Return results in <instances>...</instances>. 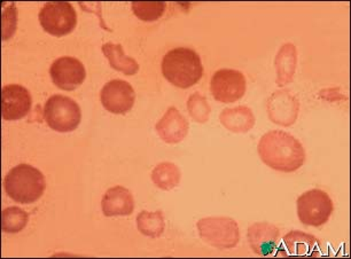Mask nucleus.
Listing matches in <instances>:
<instances>
[{
  "mask_svg": "<svg viewBox=\"0 0 351 259\" xmlns=\"http://www.w3.org/2000/svg\"><path fill=\"white\" fill-rule=\"evenodd\" d=\"M257 151L261 160L276 171L291 173L306 162V151L294 136L285 131H270L261 138Z\"/></svg>",
  "mask_w": 351,
  "mask_h": 259,
  "instance_id": "f257e3e1",
  "label": "nucleus"
},
{
  "mask_svg": "<svg viewBox=\"0 0 351 259\" xmlns=\"http://www.w3.org/2000/svg\"><path fill=\"white\" fill-rule=\"evenodd\" d=\"M162 74L177 88H190L204 76V66L195 51L178 47L163 56Z\"/></svg>",
  "mask_w": 351,
  "mask_h": 259,
  "instance_id": "f03ea898",
  "label": "nucleus"
},
{
  "mask_svg": "<svg viewBox=\"0 0 351 259\" xmlns=\"http://www.w3.org/2000/svg\"><path fill=\"white\" fill-rule=\"evenodd\" d=\"M4 187L8 197L15 202L35 204L45 192V177L38 169L32 165L20 164L6 175Z\"/></svg>",
  "mask_w": 351,
  "mask_h": 259,
  "instance_id": "7ed1b4c3",
  "label": "nucleus"
},
{
  "mask_svg": "<svg viewBox=\"0 0 351 259\" xmlns=\"http://www.w3.org/2000/svg\"><path fill=\"white\" fill-rule=\"evenodd\" d=\"M44 119L51 129L68 134L77 129L82 112L77 102L64 95H52L44 107Z\"/></svg>",
  "mask_w": 351,
  "mask_h": 259,
  "instance_id": "20e7f679",
  "label": "nucleus"
},
{
  "mask_svg": "<svg viewBox=\"0 0 351 259\" xmlns=\"http://www.w3.org/2000/svg\"><path fill=\"white\" fill-rule=\"evenodd\" d=\"M200 238L214 248L226 250L236 248L240 241L237 221L228 217H207L197 221Z\"/></svg>",
  "mask_w": 351,
  "mask_h": 259,
  "instance_id": "39448f33",
  "label": "nucleus"
},
{
  "mask_svg": "<svg viewBox=\"0 0 351 259\" xmlns=\"http://www.w3.org/2000/svg\"><path fill=\"white\" fill-rule=\"evenodd\" d=\"M333 201L322 189H311L298 199V216L302 224L319 227L333 214Z\"/></svg>",
  "mask_w": 351,
  "mask_h": 259,
  "instance_id": "423d86ee",
  "label": "nucleus"
},
{
  "mask_svg": "<svg viewBox=\"0 0 351 259\" xmlns=\"http://www.w3.org/2000/svg\"><path fill=\"white\" fill-rule=\"evenodd\" d=\"M43 29L56 37L69 35L77 25V13L71 3H47L39 13Z\"/></svg>",
  "mask_w": 351,
  "mask_h": 259,
  "instance_id": "0eeeda50",
  "label": "nucleus"
},
{
  "mask_svg": "<svg viewBox=\"0 0 351 259\" xmlns=\"http://www.w3.org/2000/svg\"><path fill=\"white\" fill-rule=\"evenodd\" d=\"M246 78L234 69H221L211 78L210 92L215 100L221 103H233L246 93Z\"/></svg>",
  "mask_w": 351,
  "mask_h": 259,
  "instance_id": "6e6552de",
  "label": "nucleus"
},
{
  "mask_svg": "<svg viewBox=\"0 0 351 259\" xmlns=\"http://www.w3.org/2000/svg\"><path fill=\"white\" fill-rule=\"evenodd\" d=\"M49 75L58 88L64 91H74L84 83L86 71L80 60L61 56L52 63Z\"/></svg>",
  "mask_w": 351,
  "mask_h": 259,
  "instance_id": "1a4fd4ad",
  "label": "nucleus"
},
{
  "mask_svg": "<svg viewBox=\"0 0 351 259\" xmlns=\"http://www.w3.org/2000/svg\"><path fill=\"white\" fill-rule=\"evenodd\" d=\"M136 93L128 82L114 79L107 83L100 92V101L107 112L124 115L134 105Z\"/></svg>",
  "mask_w": 351,
  "mask_h": 259,
  "instance_id": "9d476101",
  "label": "nucleus"
},
{
  "mask_svg": "<svg viewBox=\"0 0 351 259\" xmlns=\"http://www.w3.org/2000/svg\"><path fill=\"white\" fill-rule=\"evenodd\" d=\"M267 115L271 122L280 126H291L298 119L300 112L299 99L291 92L279 90L267 100Z\"/></svg>",
  "mask_w": 351,
  "mask_h": 259,
  "instance_id": "9b49d317",
  "label": "nucleus"
},
{
  "mask_svg": "<svg viewBox=\"0 0 351 259\" xmlns=\"http://www.w3.org/2000/svg\"><path fill=\"white\" fill-rule=\"evenodd\" d=\"M1 95L5 121H18L28 115L32 99L27 88L18 84L5 85Z\"/></svg>",
  "mask_w": 351,
  "mask_h": 259,
  "instance_id": "f8f14e48",
  "label": "nucleus"
},
{
  "mask_svg": "<svg viewBox=\"0 0 351 259\" xmlns=\"http://www.w3.org/2000/svg\"><path fill=\"white\" fill-rule=\"evenodd\" d=\"M155 130L162 141L169 145H176L180 144L187 137L190 124L178 109L170 107L163 117L156 123Z\"/></svg>",
  "mask_w": 351,
  "mask_h": 259,
  "instance_id": "ddd939ff",
  "label": "nucleus"
},
{
  "mask_svg": "<svg viewBox=\"0 0 351 259\" xmlns=\"http://www.w3.org/2000/svg\"><path fill=\"white\" fill-rule=\"evenodd\" d=\"M247 238L250 248L253 249L256 255H274L279 243L280 232L277 226L267 221L255 223L248 228Z\"/></svg>",
  "mask_w": 351,
  "mask_h": 259,
  "instance_id": "4468645a",
  "label": "nucleus"
},
{
  "mask_svg": "<svg viewBox=\"0 0 351 259\" xmlns=\"http://www.w3.org/2000/svg\"><path fill=\"white\" fill-rule=\"evenodd\" d=\"M102 212L106 217L130 216L134 210V200L129 189L122 186L109 188L102 197Z\"/></svg>",
  "mask_w": 351,
  "mask_h": 259,
  "instance_id": "2eb2a0df",
  "label": "nucleus"
},
{
  "mask_svg": "<svg viewBox=\"0 0 351 259\" xmlns=\"http://www.w3.org/2000/svg\"><path fill=\"white\" fill-rule=\"evenodd\" d=\"M277 71V85L284 88L294 81L298 66V49L291 42L281 46L274 60Z\"/></svg>",
  "mask_w": 351,
  "mask_h": 259,
  "instance_id": "dca6fc26",
  "label": "nucleus"
},
{
  "mask_svg": "<svg viewBox=\"0 0 351 259\" xmlns=\"http://www.w3.org/2000/svg\"><path fill=\"white\" fill-rule=\"evenodd\" d=\"M219 121L225 129L233 134H247L253 129L256 122L252 109L247 106L225 108L219 115Z\"/></svg>",
  "mask_w": 351,
  "mask_h": 259,
  "instance_id": "f3484780",
  "label": "nucleus"
},
{
  "mask_svg": "<svg viewBox=\"0 0 351 259\" xmlns=\"http://www.w3.org/2000/svg\"><path fill=\"white\" fill-rule=\"evenodd\" d=\"M284 245L291 256H318L319 241L313 235L291 231L285 235Z\"/></svg>",
  "mask_w": 351,
  "mask_h": 259,
  "instance_id": "a211bd4d",
  "label": "nucleus"
},
{
  "mask_svg": "<svg viewBox=\"0 0 351 259\" xmlns=\"http://www.w3.org/2000/svg\"><path fill=\"white\" fill-rule=\"evenodd\" d=\"M102 53L109 61V64L115 71L123 73L127 76H134L139 71V64L136 60L125 56L123 47L120 44L106 42L101 47Z\"/></svg>",
  "mask_w": 351,
  "mask_h": 259,
  "instance_id": "6ab92c4d",
  "label": "nucleus"
},
{
  "mask_svg": "<svg viewBox=\"0 0 351 259\" xmlns=\"http://www.w3.org/2000/svg\"><path fill=\"white\" fill-rule=\"evenodd\" d=\"M182 173L177 165L171 162H163L155 166L152 172V180L162 190H171L180 185Z\"/></svg>",
  "mask_w": 351,
  "mask_h": 259,
  "instance_id": "aec40b11",
  "label": "nucleus"
},
{
  "mask_svg": "<svg viewBox=\"0 0 351 259\" xmlns=\"http://www.w3.org/2000/svg\"><path fill=\"white\" fill-rule=\"evenodd\" d=\"M138 231L148 238H156L165 232V221L162 211L148 212L141 211L137 216Z\"/></svg>",
  "mask_w": 351,
  "mask_h": 259,
  "instance_id": "412c9836",
  "label": "nucleus"
},
{
  "mask_svg": "<svg viewBox=\"0 0 351 259\" xmlns=\"http://www.w3.org/2000/svg\"><path fill=\"white\" fill-rule=\"evenodd\" d=\"M29 216L19 207L6 208L3 211V231L15 234L25 230L28 224Z\"/></svg>",
  "mask_w": 351,
  "mask_h": 259,
  "instance_id": "4be33fe9",
  "label": "nucleus"
},
{
  "mask_svg": "<svg viewBox=\"0 0 351 259\" xmlns=\"http://www.w3.org/2000/svg\"><path fill=\"white\" fill-rule=\"evenodd\" d=\"M132 11L139 20L144 22L156 21L161 18L165 11V3H151V1H134Z\"/></svg>",
  "mask_w": 351,
  "mask_h": 259,
  "instance_id": "5701e85b",
  "label": "nucleus"
},
{
  "mask_svg": "<svg viewBox=\"0 0 351 259\" xmlns=\"http://www.w3.org/2000/svg\"><path fill=\"white\" fill-rule=\"evenodd\" d=\"M187 110L190 112L191 117L200 124L207 123L210 117V105L208 103L207 98L201 95L199 92L191 95L187 100Z\"/></svg>",
  "mask_w": 351,
  "mask_h": 259,
  "instance_id": "b1692460",
  "label": "nucleus"
},
{
  "mask_svg": "<svg viewBox=\"0 0 351 259\" xmlns=\"http://www.w3.org/2000/svg\"><path fill=\"white\" fill-rule=\"evenodd\" d=\"M16 18H18V12H16L14 4L10 5L8 8H5L4 13H3L4 40L12 38L14 35L15 29H16Z\"/></svg>",
  "mask_w": 351,
  "mask_h": 259,
  "instance_id": "393cba45",
  "label": "nucleus"
}]
</instances>
